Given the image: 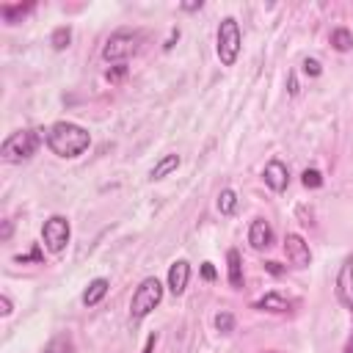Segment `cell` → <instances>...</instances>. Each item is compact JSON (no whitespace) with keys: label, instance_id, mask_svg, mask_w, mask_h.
<instances>
[{"label":"cell","instance_id":"1","mask_svg":"<svg viewBox=\"0 0 353 353\" xmlns=\"http://www.w3.org/2000/svg\"><path fill=\"white\" fill-rule=\"evenodd\" d=\"M44 141H47V149L63 160H72V157H80L88 146H91V135L85 127L74 124V121H55L44 130Z\"/></svg>","mask_w":353,"mask_h":353},{"label":"cell","instance_id":"2","mask_svg":"<svg viewBox=\"0 0 353 353\" xmlns=\"http://www.w3.org/2000/svg\"><path fill=\"white\" fill-rule=\"evenodd\" d=\"M240 47H243V36H240V25L234 17H223L218 22V33H215V52L221 66H234L240 58Z\"/></svg>","mask_w":353,"mask_h":353},{"label":"cell","instance_id":"3","mask_svg":"<svg viewBox=\"0 0 353 353\" xmlns=\"http://www.w3.org/2000/svg\"><path fill=\"white\" fill-rule=\"evenodd\" d=\"M41 132H44V130H17V132H11V135L3 141V146H0L3 160H8V163L30 160V157L36 154L39 143L44 141Z\"/></svg>","mask_w":353,"mask_h":353},{"label":"cell","instance_id":"4","mask_svg":"<svg viewBox=\"0 0 353 353\" xmlns=\"http://www.w3.org/2000/svg\"><path fill=\"white\" fill-rule=\"evenodd\" d=\"M160 301H163V284H160V279L146 276V279L135 287V292H132L130 317H132V320H143L149 312H154V309L160 306Z\"/></svg>","mask_w":353,"mask_h":353},{"label":"cell","instance_id":"5","mask_svg":"<svg viewBox=\"0 0 353 353\" xmlns=\"http://www.w3.org/2000/svg\"><path fill=\"white\" fill-rule=\"evenodd\" d=\"M138 41H141V36L135 30H116L102 44V58L110 63H124L138 50Z\"/></svg>","mask_w":353,"mask_h":353},{"label":"cell","instance_id":"6","mask_svg":"<svg viewBox=\"0 0 353 353\" xmlns=\"http://www.w3.org/2000/svg\"><path fill=\"white\" fill-rule=\"evenodd\" d=\"M69 234H72V226L63 215H50L41 226V240H44V248L50 254H61L69 243Z\"/></svg>","mask_w":353,"mask_h":353},{"label":"cell","instance_id":"7","mask_svg":"<svg viewBox=\"0 0 353 353\" xmlns=\"http://www.w3.org/2000/svg\"><path fill=\"white\" fill-rule=\"evenodd\" d=\"M336 301L353 312V254H347L336 273Z\"/></svg>","mask_w":353,"mask_h":353},{"label":"cell","instance_id":"8","mask_svg":"<svg viewBox=\"0 0 353 353\" xmlns=\"http://www.w3.org/2000/svg\"><path fill=\"white\" fill-rule=\"evenodd\" d=\"M284 254H287V259H290L292 268H309V262H312L309 243L301 234H295V232L284 234Z\"/></svg>","mask_w":353,"mask_h":353},{"label":"cell","instance_id":"9","mask_svg":"<svg viewBox=\"0 0 353 353\" xmlns=\"http://www.w3.org/2000/svg\"><path fill=\"white\" fill-rule=\"evenodd\" d=\"M262 179H265V185H268L273 193H281V190H287V185H290V171H287V165H284L281 160H270V163L265 165V171H262Z\"/></svg>","mask_w":353,"mask_h":353},{"label":"cell","instance_id":"10","mask_svg":"<svg viewBox=\"0 0 353 353\" xmlns=\"http://www.w3.org/2000/svg\"><path fill=\"white\" fill-rule=\"evenodd\" d=\"M248 243H251V248H256V251L270 248V245H273V226H270V221L254 218L251 226H248Z\"/></svg>","mask_w":353,"mask_h":353},{"label":"cell","instance_id":"11","mask_svg":"<svg viewBox=\"0 0 353 353\" xmlns=\"http://www.w3.org/2000/svg\"><path fill=\"white\" fill-rule=\"evenodd\" d=\"M188 281H190V262L188 259H176L168 268V290L174 295H182L188 290Z\"/></svg>","mask_w":353,"mask_h":353},{"label":"cell","instance_id":"12","mask_svg":"<svg viewBox=\"0 0 353 353\" xmlns=\"http://www.w3.org/2000/svg\"><path fill=\"white\" fill-rule=\"evenodd\" d=\"M226 273H229V287L232 290H243V259L237 248L226 251Z\"/></svg>","mask_w":353,"mask_h":353},{"label":"cell","instance_id":"13","mask_svg":"<svg viewBox=\"0 0 353 353\" xmlns=\"http://www.w3.org/2000/svg\"><path fill=\"white\" fill-rule=\"evenodd\" d=\"M108 287H110V281L108 279H94V281H88V287H85V292H83V306H97L105 295H108Z\"/></svg>","mask_w":353,"mask_h":353},{"label":"cell","instance_id":"14","mask_svg":"<svg viewBox=\"0 0 353 353\" xmlns=\"http://www.w3.org/2000/svg\"><path fill=\"white\" fill-rule=\"evenodd\" d=\"M254 309H259V312H287L290 301L284 295H279V292H265L262 298L254 301Z\"/></svg>","mask_w":353,"mask_h":353},{"label":"cell","instance_id":"15","mask_svg":"<svg viewBox=\"0 0 353 353\" xmlns=\"http://www.w3.org/2000/svg\"><path fill=\"white\" fill-rule=\"evenodd\" d=\"M179 163H182V160H179V154H163V157L154 163V168L149 171V179H152V182L165 179L171 171H176V168H179Z\"/></svg>","mask_w":353,"mask_h":353},{"label":"cell","instance_id":"16","mask_svg":"<svg viewBox=\"0 0 353 353\" xmlns=\"http://www.w3.org/2000/svg\"><path fill=\"white\" fill-rule=\"evenodd\" d=\"M41 353H77V350H74V342H72L69 334H55V336L44 345Z\"/></svg>","mask_w":353,"mask_h":353},{"label":"cell","instance_id":"17","mask_svg":"<svg viewBox=\"0 0 353 353\" xmlns=\"http://www.w3.org/2000/svg\"><path fill=\"white\" fill-rule=\"evenodd\" d=\"M33 11V3H14V6H0V17L8 22V25H14V22H19L25 14H30Z\"/></svg>","mask_w":353,"mask_h":353},{"label":"cell","instance_id":"18","mask_svg":"<svg viewBox=\"0 0 353 353\" xmlns=\"http://www.w3.org/2000/svg\"><path fill=\"white\" fill-rule=\"evenodd\" d=\"M331 44L336 52H350L353 50V33L347 28H334L331 30Z\"/></svg>","mask_w":353,"mask_h":353},{"label":"cell","instance_id":"19","mask_svg":"<svg viewBox=\"0 0 353 353\" xmlns=\"http://www.w3.org/2000/svg\"><path fill=\"white\" fill-rule=\"evenodd\" d=\"M234 210H237V193L232 188H223L218 193V212L221 215H232Z\"/></svg>","mask_w":353,"mask_h":353},{"label":"cell","instance_id":"20","mask_svg":"<svg viewBox=\"0 0 353 353\" xmlns=\"http://www.w3.org/2000/svg\"><path fill=\"white\" fill-rule=\"evenodd\" d=\"M69 41H72V28H69V25L55 28V30H52V36H50V44H52L55 50H66V47H69Z\"/></svg>","mask_w":353,"mask_h":353},{"label":"cell","instance_id":"21","mask_svg":"<svg viewBox=\"0 0 353 353\" xmlns=\"http://www.w3.org/2000/svg\"><path fill=\"white\" fill-rule=\"evenodd\" d=\"M215 328L221 334H232L234 331V314L232 312H218L215 314Z\"/></svg>","mask_w":353,"mask_h":353},{"label":"cell","instance_id":"22","mask_svg":"<svg viewBox=\"0 0 353 353\" xmlns=\"http://www.w3.org/2000/svg\"><path fill=\"white\" fill-rule=\"evenodd\" d=\"M301 182H303V188H323V174L317 171V168H306L303 174H301Z\"/></svg>","mask_w":353,"mask_h":353},{"label":"cell","instance_id":"23","mask_svg":"<svg viewBox=\"0 0 353 353\" xmlns=\"http://www.w3.org/2000/svg\"><path fill=\"white\" fill-rule=\"evenodd\" d=\"M303 74H309V77H320V74H323L320 61H317V58H303Z\"/></svg>","mask_w":353,"mask_h":353},{"label":"cell","instance_id":"24","mask_svg":"<svg viewBox=\"0 0 353 353\" xmlns=\"http://www.w3.org/2000/svg\"><path fill=\"white\" fill-rule=\"evenodd\" d=\"M17 262H19V265H25V262H41V248H39V245H33V248H30V254L17 256Z\"/></svg>","mask_w":353,"mask_h":353},{"label":"cell","instance_id":"25","mask_svg":"<svg viewBox=\"0 0 353 353\" xmlns=\"http://www.w3.org/2000/svg\"><path fill=\"white\" fill-rule=\"evenodd\" d=\"M11 312H14V306H11V298H8V295H0V314H3V317H8Z\"/></svg>","mask_w":353,"mask_h":353},{"label":"cell","instance_id":"26","mask_svg":"<svg viewBox=\"0 0 353 353\" xmlns=\"http://www.w3.org/2000/svg\"><path fill=\"white\" fill-rule=\"evenodd\" d=\"M124 72H127V66L124 63H116V69H108V80H119Z\"/></svg>","mask_w":353,"mask_h":353},{"label":"cell","instance_id":"27","mask_svg":"<svg viewBox=\"0 0 353 353\" xmlns=\"http://www.w3.org/2000/svg\"><path fill=\"white\" fill-rule=\"evenodd\" d=\"M201 276H204L207 281L215 279V268H212V262H204V265H201Z\"/></svg>","mask_w":353,"mask_h":353},{"label":"cell","instance_id":"28","mask_svg":"<svg viewBox=\"0 0 353 353\" xmlns=\"http://www.w3.org/2000/svg\"><path fill=\"white\" fill-rule=\"evenodd\" d=\"M265 270L273 273V276H281V273H284V268H281L279 262H265Z\"/></svg>","mask_w":353,"mask_h":353},{"label":"cell","instance_id":"29","mask_svg":"<svg viewBox=\"0 0 353 353\" xmlns=\"http://www.w3.org/2000/svg\"><path fill=\"white\" fill-rule=\"evenodd\" d=\"M154 342H157V334H149V336H146V345H143L141 353H152V350H154Z\"/></svg>","mask_w":353,"mask_h":353},{"label":"cell","instance_id":"30","mask_svg":"<svg viewBox=\"0 0 353 353\" xmlns=\"http://www.w3.org/2000/svg\"><path fill=\"white\" fill-rule=\"evenodd\" d=\"M201 8V0H196V3H182V11H199Z\"/></svg>","mask_w":353,"mask_h":353},{"label":"cell","instance_id":"31","mask_svg":"<svg viewBox=\"0 0 353 353\" xmlns=\"http://www.w3.org/2000/svg\"><path fill=\"white\" fill-rule=\"evenodd\" d=\"M11 237V221H3V240Z\"/></svg>","mask_w":353,"mask_h":353},{"label":"cell","instance_id":"32","mask_svg":"<svg viewBox=\"0 0 353 353\" xmlns=\"http://www.w3.org/2000/svg\"><path fill=\"white\" fill-rule=\"evenodd\" d=\"M342 353H353V334H350V339H347V345H345V350Z\"/></svg>","mask_w":353,"mask_h":353}]
</instances>
